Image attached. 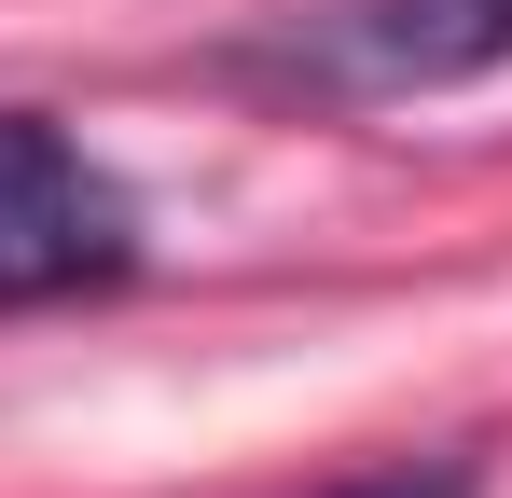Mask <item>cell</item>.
Wrapping results in <instances>:
<instances>
[{"label":"cell","mask_w":512,"mask_h":498,"mask_svg":"<svg viewBox=\"0 0 512 498\" xmlns=\"http://www.w3.org/2000/svg\"><path fill=\"white\" fill-rule=\"evenodd\" d=\"M139 263V208L125 180L42 125V111H0V305H56V291H111Z\"/></svg>","instance_id":"6da1fadb"},{"label":"cell","mask_w":512,"mask_h":498,"mask_svg":"<svg viewBox=\"0 0 512 498\" xmlns=\"http://www.w3.org/2000/svg\"><path fill=\"white\" fill-rule=\"evenodd\" d=\"M333 498H471V457H429V471H360Z\"/></svg>","instance_id":"3957f363"},{"label":"cell","mask_w":512,"mask_h":498,"mask_svg":"<svg viewBox=\"0 0 512 498\" xmlns=\"http://www.w3.org/2000/svg\"><path fill=\"white\" fill-rule=\"evenodd\" d=\"M319 56L374 97H443V83L512 70V0H333Z\"/></svg>","instance_id":"7a4b0ae2"}]
</instances>
